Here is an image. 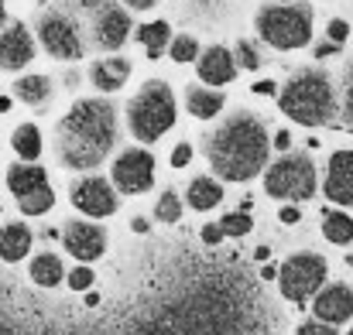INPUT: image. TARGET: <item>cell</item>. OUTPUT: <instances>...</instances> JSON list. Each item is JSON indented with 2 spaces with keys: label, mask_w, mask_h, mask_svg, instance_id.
Masks as SVG:
<instances>
[{
  "label": "cell",
  "mask_w": 353,
  "mask_h": 335,
  "mask_svg": "<svg viewBox=\"0 0 353 335\" xmlns=\"http://www.w3.org/2000/svg\"><path fill=\"white\" fill-rule=\"evenodd\" d=\"M59 161L72 171H90L117 144V110L107 100H79L59 123Z\"/></svg>",
  "instance_id": "cell-1"
},
{
  "label": "cell",
  "mask_w": 353,
  "mask_h": 335,
  "mask_svg": "<svg viewBox=\"0 0 353 335\" xmlns=\"http://www.w3.org/2000/svg\"><path fill=\"white\" fill-rule=\"evenodd\" d=\"M268 130L254 113H234L206 144V158L223 182H250L268 164Z\"/></svg>",
  "instance_id": "cell-2"
},
{
  "label": "cell",
  "mask_w": 353,
  "mask_h": 335,
  "mask_svg": "<svg viewBox=\"0 0 353 335\" xmlns=\"http://www.w3.org/2000/svg\"><path fill=\"white\" fill-rule=\"evenodd\" d=\"M278 107L288 120L302 123V127H319L330 123L336 113V96H333V83L323 69H302L295 72L285 89L278 93Z\"/></svg>",
  "instance_id": "cell-3"
},
{
  "label": "cell",
  "mask_w": 353,
  "mask_h": 335,
  "mask_svg": "<svg viewBox=\"0 0 353 335\" xmlns=\"http://www.w3.org/2000/svg\"><path fill=\"white\" fill-rule=\"evenodd\" d=\"M127 123H130V133L144 144L158 140L165 130H172L175 123V96H172V86L161 83V79H151L144 83V89L130 100L127 107Z\"/></svg>",
  "instance_id": "cell-4"
},
{
  "label": "cell",
  "mask_w": 353,
  "mask_h": 335,
  "mask_svg": "<svg viewBox=\"0 0 353 335\" xmlns=\"http://www.w3.org/2000/svg\"><path fill=\"white\" fill-rule=\"evenodd\" d=\"M257 34L278 48V52H295L305 48L312 38V7L309 3H274L257 10Z\"/></svg>",
  "instance_id": "cell-5"
},
{
  "label": "cell",
  "mask_w": 353,
  "mask_h": 335,
  "mask_svg": "<svg viewBox=\"0 0 353 335\" xmlns=\"http://www.w3.org/2000/svg\"><path fill=\"white\" fill-rule=\"evenodd\" d=\"M264 188L274 199H295V202L312 199L316 195V168L305 154H285L281 161H274L268 168Z\"/></svg>",
  "instance_id": "cell-6"
},
{
  "label": "cell",
  "mask_w": 353,
  "mask_h": 335,
  "mask_svg": "<svg viewBox=\"0 0 353 335\" xmlns=\"http://www.w3.org/2000/svg\"><path fill=\"white\" fill-rule=\"evenodd\" d=\"M38 38L45 45V52L59 62H76L83 58L86 45H83V31H79V21L65 10H48L41 14L38 21Z\"/></svg>",
  "instance_id": "cell-7"
},
{
  "label": "cell",
  "mask_w": 353,
  "mask_h": 335,
  "mask_svg": "<svg viewBox=\"0 0 353 335\" xmlns=\"http://www.w3.org/2000/svg\"><path fill=\"white\" fill-rule=\"evenodd\" d=\"M326 281V260L316 253H295L285 260V267L278 270V284L281 294L295 305H302L305 298H312Z\"/></svg>",
  "instance_id": "cell-8"
},
{
  "label": "cell",
  "mask_w": 353,
  "mask_h": 335,
  "mask_svg": "<svg viewBox=\"0 0 353 335\" xmlns=\"http://www.w3.org/2000/svg\"><path fill=\"white\" fill-rule=\"evenodd\" d=\"M7 185H10L21 213H28V216H41L55 206V192L48 185V175L38 164H14L7 171Z\"/></svg>",
  "instance_id": "cell-9"
},
{
  "label": "cell",
  "mask_w": 353,
  "mask_h": 335,
  "mask_svg": "<svg viewBox=\"0 0 353 335\" xmlns=\"http://www.w3.org/2000/svg\"><path fill=\"white\" fill-rule=\"evenodd\" d=\"M79 7L93 10V41L107 52H117L130 34V17L114 0H79Z\"/></svg>",
  "instance_id": "cell-10"
},
{
  "label": "cell",
  "mask_w": 353,
  "mask_h": 335,
  "mask_svg": "<svg viewBox=\"0 0 353 335\" xmlns=\"http://www.w3.org/2000/svg\"><path fill=\"white\" fill-rule=\"evenodd\" d=\"M114 182H117L120 192H127V195L148 192L151 182H154V158H151L144 147L123 151L117 158V164H114Z\"/></svg>",
  "instance_id": "cell-11"
},
{
  "label": "cell",
  "mask_w": 353,
  "mask_h": 335,
  "mask_svg": "<svg viewBox=\"0 0 353 335\" xmlns=\"http://www.w3.org/2000/svg\"><path fill=\"white\" fill-rule=\"evenodd\" d=\"M72 206L86 216H110L117 209V195L103 178H79L72 185Z\"/></svg>",
  "instance_id": "cell-12"
},
{
  "label": "cell",
  "mask_w": 353,
  "mask_h": 335,
  "mask_svg": "<svg viewBox=\"0 0 353 335\" xmlns=\"http://www.w3.org/2000/svg\"><path fill=\"white\" fill-rule=\"evenodd\" d=\"M31 58H34V38H31V31L21 21L10 24V28H3L0 31V69L17 72V69L31 65Z\"/></svg>",
  "instance_id": "cell-13"
},
{
  "label": "cell",
  "mask_w": 353,
  "mask_h": 335,
  "mask_svg": "<svg viewBox=\"0 0 353 335\" xmlns=\"http://www.w3.org/2000/svg\"><path fill=\"white\" fill-rule=\"evenodd\" d=\"M62 243H65V250H69L76 260H86V263H90V260L103 257V250H107V233L93 223H69L62 229Z\"/></svg>",
  "instance_id": "cell-14"
},
{
  "label": "cell",
  "mask_w": 353,
  "mask_h": 335,
  "mask_svg": "<svg viewBox=\"0 0 353 335\" xmlns=\"http://www.w3.org/2000/svg\"><path fill=\"white\" fill-rule=\"evenodd\" d=\"M326 199L336 206H353V151H336L326 171Z\"/></svg>",
  "instance_id": "cell-15"
},
{
  "label": "cell",
  "mask_w": 353,
  "mask_h": 335,
  "mask_svg": "<svg viewBox=\"0 0 353 335\" xmlns=\"http://www.w3.org/2000/svg\"><path fill=\"white\" fill-rule=\"evenodd\" d=\"M312 312L319 322H347L353 315V291L347 284H330L316 294Z\"/></svg>",
  "instance_id": "cell-16"
},
{
  "label": "cell",
  "mask_w": 353,
  "mask_h": 335,
  "mask_svg": "<svg viewBox=\"0 0 353 335\" xmlns=\"http://www.w3.org/2000/svg\"><path fill=\"white\" fill-rule=\"evenodd\" d=\"M234 76H236V58L223 45H213V48H206L199 55V79L210 83V89L213 86H227Z\"/></svg>",
  "instance_id": "cell-17"
},
{
  "label": "cell",
  "mask_w": 353,
  "mask_h": 335,
  "mask_svg": "<svg viewBox=\"0 0 353 335\" xmlns=\"http://www.w3.org/2000/svg\"><path fill=\"white\" fill-rule=\"evenodd\" d=\"M90 79H93V86H97L100 93H117L120 86L130 79V62H127V58H100V62L93 65Z\"/></svg>",
  "instance_id": "cell-18"
},
{
  "label": "cell",
  "mask_w": 353,
  "mask_h": 335,
  "mask_svg": "<svg viewBox=\"0 0 353 335\" xmlns=\"http://www.w3.org/2000/svg\"><path fill=\"white\" fill-rule=\"evenodd\" d=\"M31 253V229L24 223H7L0 226V260L17 263Z\"/></svg>",
  "instance_id": "cell-19"
},
{
  "label": "cell",
  "mask_w": 353,
  "mask_h": 335,
  "mask_svg": "<svg viewBox=\"0 0 353 335\" xmlns=\"http://www.w3.org/2000/svg\"><path fill=\"white\" fill-rule=\"evenodd\" d=\"M14 96L28 107H41L52 100V79L48 76H21L14 83Z\"/></svg>",
  "instance_id": "cell-20"
},
{
  "label": "cell",
  "mask_w": 353,
  "mask_h": 335,
  "mask_svg": "<svg viewBox=\"0 0 353 335\" xmlns=\"http://www.w3.org/2000/svg\"><path fill=\"white\" fill-rule=\"evenodd\" d=\"M137 41L144 45L148 58H158V55L172 45V28H168L165 21H148V24L137 28Z\"/></svg>",
  "instance_id": "cell-21"
},
{
  "label": "cell",
  "mask_w": 353,
  "mask_h": 335,
  "mask_svg": "<svg viewBox=\"0 0 353 335\" xmlns=\"http://www.w3.org/2000/svg\"><path fill=\"white\" fill-rule=\"evenodd\" d=\"M185 107H189V113H192V116H199V120H213L216 113L223 110V93L196 86V89H189Z\"/></svg>",
  "instance_id": "cell-22"
},
{
  "label": "cell",
  "mask_w": 353,
  "mask_h": 335,
  "mask_svg": "<svg viewBox=\"0 0 353 335\" xmlns=\"http://www.w3.org/2000/svg\"><path fill=\"white\" fill-rule=\"evenodd\" d=\"M31 277H34V284H41V288H55V284L65 277V267H62V260H59L55 253H38V257L31 260Z\"/></svg>",
  "instance_id": "cell-23"
},
{
  "label": "cell",
  "mask_w": 353,
  "mask_h": 335,
  "mask_svg": "<svg viewBox=\"0 0 353 335\" xmlns=\"http://www.w3.org/2000/svg\"><path fill=\"white\" fill-rule=\"evenodd\" d=\"M223 202V188H220V182H213V178H196L192 185H189V206L192 209H213V206H220Z\"/></svg>",
  "instance_id": "cell-24"
},
{
  "label": "cell",
  "mask_w": 353,
  "mask_h": 335,
  "mask_svg": "<svg viewBox=\"0 0 353 335\" xmlns=\"http://www.w3.org/2000/svg\"><path fill=\"white\" fill-rule=\"evenodd\" d=\"M10 144H14V151H17L21 161H34V158L41 154V130H38L34 123H21V127L14 130Z\"/></svg>",
  "instance_id": "cell-25"
},
{
  "label": "cell",
  "mask_w": 353,
  "mask_h": 335,
  "mask_svg": "<svg viewBox=\"0 0 353 335\" xmlns=\"http://www.w3.org/2000/svg\"><path fill=\"white\" fill-rule=\"evenodd\" d=\"M323 233H326V239H333V243H350L353 219L347 213H330V216H323Z\"/></svg>",
  "instance_id": "cell-26"
},
{
  "label": "cell",
  "mask_w": 353,
  "mask_h": 335,
  "mask_svg": "<svg viewBox=\"0 0 353 335\" xmlns=\"http://www.w3.org/2000/svg\"><path fill=\"white\" fill-rule=\"evenodd\" d=\"M168 52H172V58H175L179 65H185V62H196V58H199V41H196L192 34H182V38H172Z\"/></svg>",
  "instance_id": "cell-27"
},
{
  "label": "cell",
  "mask_w": 353,
  "mask_h": 335,
  "mask_svg": "<svg viewBox=\"0 0 353 335\" xmlns=\"http://www.w3.org/2000/svg\"><path fill=\"white\" fill-rule=\"evenodd\" d=\"M154 213H158V219L175 223V219L182 216V202H179V195H175V192H161V199H158Z\"/></svg>",
  "instance_id": "cell-28"
},
{
  "label": "cell",
  "mask_w": 353,
  "mask_h": 335,
  "mask_svg": "<svg viewBox=\"0 0 353 335\" xmlns=\"http://www.w3.org/2000/svg\"><path fill=\"white\" fill-rule=\"evenodd\" d=\"M250 216L247 213H230V216H223L220 219V229H223V236H247L250 233Z\"/></svg>",
  "instance_id": "cell-29"
},
{
  "label": "cell",
  "mask_w": 353,
  "mask_h": 335,
  "mask_svg": "<svg viewBox=\"0 0 353 335\" xmlns=\"http://www.w3.org/2000/svg\"><path fill=\"white\" fill-rule=\"evenodd\" d=\"M236 62H240V69H257L261 65V58H257V48L250 45V41H236Z\"/></svg>",
  "instance_id": "cell-30"
},
{
  "label": "cell",
  "mask_w": 353,
  "mask_h": 335,
  "mask_svg": "<svg viewBox=\"0 0 353 335\" xmlns=\"http://www.w3.org/2000/svg\"><path fill=\"white\" fill-rule=\"evenodd\" d=\"M65 281H69L72 291H90L93 288V270L90 267H76L72 274H65Z\"/></svg>",
  "instance_id": "cell-31"
},
{
  "label": "cell",
  "mask_w": 353,
  "mask_h": 335,
  "mask_svg": "<svg viewBox=\"0 0 353 335\" xmlns=\"http://www.w3.org/2000/svg\"><path fill=\"white\" fill-rule=\"evenodd\" d=\"M343 113H347V123L353 127V62L347 65V83H343Z\"/></svg>",
  "instance_id": "cell-32"
},
{
  "label": "cell",
  "mask_w": 353,
  "mask_h": 335,
  "mask_svg": "<svg viewBox=\"0 0 353 335\" xmlns=\"http://www.w3.org/2000/svg\"><path fill=\"white\" fill-rule=\"evenodd\" d=\"M326 34H330V41H333V45H343V41L350 38V24L336 17V21H330V28H326Z\"/></svg>",
  "instance_id": "cell-33"
},
{
  "label": "cell",
  "mask_w": 353,
  "mask_h": 335,
  "mask_svg": "<svg viewBox=\"0 0 353 335\" xmlns=\"http://www.w3.org/2000/svg\"><path fill=\"white\" fill-rule=\"evenodd\" d=\"M192 161V147L189 144H179L175 151H172V168H185Z\"/></svg>",
  "instance_id": "cell-34"
},
{
  "label": "cell",
  "mask_w": 353,
  "mask_h": 335,
  "mask_svg": "<svg viewBox=\"0 0 353 335\" xmlns=\"http://www.w3.org/2000/svg\"><path fill=\"white\" fill-rule=\"evenodd\" d=\"M299 335H336L333 329H326L323 322H305L302 329H299Z\"/></svg>",
  "instance_id": "cell-35"
},
{
  "label": "cell",
  "mask_w": 353,
  "mask_h": 335,
  "mask_svg": "<svg viewBox=\"0 0 353 335\" xmlns=\"http://www.w3.org/2000/svg\"><path fill=\"white\" fill-rule=\"evenodd\" d=\"M254 93H257V96H274L278 86H274L271 79H261V83H254Z\"/></svg>",
  "instance_id": "cell-36"
},
{
  "label": "cell",
  "mask_w": 353,
  "mask_h": 335,
  "mask_svg": "<svg viewBox=\"0 0 353 335\" xmlns=\"http://www.w3.org/2000/svg\"><path fill=\"white\" fill-rule=\"evenodd\" d=\"M203 239H206L210 246H216V243L223 239V229H220V226H206V229H203Z\"/></svg>",
  "instance_id": "cell-37"
},
{
  "label": "cell",
  "mask_w": 353,
  "mask_h": 335,
  "mask_svg": "<svg viewBox=\"0 0 353 335\" xmlns=\"http://www.w3.org/2000/svg\"><path fill=\"white\" fill-rule=\"evenodd\" d=\"M336 52H340V45H333V41L316 45V58H330V55H336Z\"/></svg>",
  "instance_id": "cell-38"
},
{
  "label": "cell",
  "mask_w": 353,
  "mask_h": 335,
  "mask_svg": "<svg viewBox=\"0 0 353 335\" xmlns=\"http://www.w3.org/2000/svg\"><path fill=\"white\" fill-rule=\"evenodd\" d=\"M274 147H278V151H288V147H292V133H288V130H278V133H274Z\"/></svg>",
  "instance_id": "cell-39"
},
{
  "label": "cell",
  "mask_w": 353,
  "mask_h": 335,
  "mask_svg": "<svg viewBox=\"0 0 353 335\" xmlns=\"http://www.w3.org/2000/svg\"><path fill=\"white\" fill-rule=\"evenodd\" d=\"M123 3H127L130 10H151V7H154L158 0H123Z\"/></svg>",
  "instance_id": "cell-40"
},
{
  "label": "cell",
  "mask_w": 353,
  "mask_h": 335,
  "mask_svg": "<svg viewBox=\"0 0 353 335\" xmlns=\"http://www.w3.org/2000/svg\"><path fill=\"white\" fill-rule=\"evenodd\" d=\"M299 219H302V216H299V209H292V206H288V209H281V223L295 226V223H299Z\"/></svg>",
  "instance_id": "cell-41"
},
{
  "label": "cell",
  "mask_w": 353,
  "mask_h": 335,
  "mask_svg": "<svg viewBox=\"0 0 353 335\" xmlns=\"http://www.w3.org/2000/svg\"><path fill=\"white\" fill-rule=\"evenodd\" d=\"M261 277H264V281H271V277H278V270H274V267H271V263H268V267H264V270H261Z\"/></svg>",
  "instance_id": "cell-42"
},
{
  "label": "cell",
  "mask_w": 353,
  "mask_h": 335,
  "mask_svg": "<svg viewBox=\"0 0 353 335\" xmlns=\"http://www.w3.org/2000/svg\"><path fill=\"white\" fill-rule=\"evenodd\" d=\"M130 226H134L137 233H148V219H134V223H130Z\"/></svg>",
  "instance_id": "cell-43"
},
{
  "label": "cell",
  "mask_w": 353,
  "mask_h": 335,
  "mask_svg": "<svg viewBox=\"0 0 353 335\" xmlns=\"http://www.w3.org/2000/svg\"><path fill=\"white\" fill-rule=\"evenodd\" d=\"M3 24H7V7H3V0H0V31H3Z\"/></svg>",
  "instance_id": "cell-44"
},
{
  "label": "cell",
  "mask_w": 353,
  "mask_h": 335,
  "mask_svg": "<svg viewBox=\"0 0 353 335\" xmlns=\"http://www.w3.org/2000/svg\"><path fill=\"white\" fill-rule=\"evenodd\" d=\"M10 110V96H0V113Z\"/></svg>",
  "instance_id": "cell-45"
},
{
  "label": "cell",
  "mask_w": 353,
  "mask_h": 335,
  "mask_svg": "<svg viewBox=\"0 0 353 335\" xmlns=\"http://www.w3.org/2000/svg\"><path fill=\"white\" fill-rule=\"evenodd\" d=\"M278 3H292V0H278Z\"/></svg>",
  "instance_id": "cell-46"
},
{
  "label": "cell",
  "mask_w": 353,
  "mask_h": 335,
  "mask_svg": "<svg viewBox=\"0 0 353 335\" xmlns=\"http://www.w3.org/2000/svg\"><path fill=\"white\" fill-rule=\"evenodd\" d=\"M347 335H353V329H350V332H347Z\"/></svg>",
  "instance_id": "cell-47"
}]
</instances>
